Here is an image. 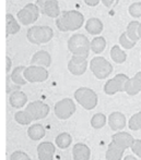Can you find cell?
Masks as SVG:
<instances>
[{
    "label": "cell",
    "instance_id": "cell-8",
    "mask_svg": "<svg viewBox=\"0 0 141 160\" xmlns=\"http://www.w3.org/2000/svg\"><path fill=\"white\" fill-rule=\"evenodd\" d=\"M40 17V9L36 4L29 3L18 12V19L23 25L33 24Z\"/></svg>",
    "mask_w": 141,
    "mask_h": 160
},
{
    "label": "cell",
    "instance_id": "cell-33",
    "mask_svg": "<svg viewBox=\"0 0 141 160\" xmlns=\"http://www.w3.org/2000/svg\"><path fill=\"white\" fill-rule=\"evenodd\" d=\"M129 14L133 18L141 17V2H135L129 7Z\"/></svg>",
    "mask_w": 141,
    "mask_h": 160
},
{
    "label": "cell",
    "instance_id": "cell-1",
    "mask_svg": "<svg viewBox=\"0 0 141 160\" xmlns=\"http://www.w3.org/2000/svg\"><path fill=\"white\" fill-rule=\"evenodd\" d=\"M84 17L78 11H66L57 19L56 25L61 32L77 31L83 25Z\"/></svg>",
    "mask_w": 141,
    "mask_h": 160
},
{
    "label": "cell",
    "instance_id": "cell-39",
    "mask_svg": "<svg viewBox=\"0 0 141 160\" xmlns=\"http://www.w3.org/2000/svg\"><path fill=\"white\" fill-rule=\"evenodd\" d=\"M124 160H137V158H135L133 156H131V155H128V156L125 157Z\"/></svg>",
    "mask_w": 141,
    "mask_h": 160
},
{
    "label": "cell",
    "instance_id": "cell-7",
    "mask_svg": "<svg viewBox=\"0 0 141 160\" xmlns=\"http://www.w3.org/2000/svg\"><path fill=\"white\" fill-rule=\"evenodd\" d=\"M49 76L48 71L44 67L30 65L24 71V78L30 83H42L46 81Z\"/></svg>",
    "mask_w": 141,
    "mask_h": 160
},
{
    "label": "cell",
    "instance_id": "cell-4",
    "mask_svg": "<svg viewBox=\"0 0 141 160\" xmlns=\"http://www.w3.org/2000/svg\"><path fill=\"white\" fill-rule=\"evenodd\" d=\"M76 100L86 110H92L96 107L99 98L94 91L88 87H80L74 92Z\"/></svg>",
    "mask_w": 141,
    "mask_h": 160
},
{
    "label": "cell",
    "instance_id": "cell-17",
    "mask_svg": "<svg viewBox=\"0 0 141 160\" xmlns=\"http://www.w3.org/2000/svg\"><path fill=\"white\" fill-rule=\"evenodd\" d=\"M51 63H52L51 55L45 50H40L37 52H35L31 60V64L37 65V67L47 68L51 65Z\"/></svg>",
    "mask_w": 141,
    "mask_h": 160
},
{
    "label": "cell",
    "instance_id": "cell-26",
    "mask_svg": "<svg viewBox=\"0 0 141 160\" xmlns=\"http://www.w3.org/2000/svg\"><path fill=\"white\" fill-rule=\"evenodd\" d=\"M55 143L59 148L65 149V148H68L70 145H71L72 137L69 133H60V134L56 137Z\"/></svg>",
    "mask_w": 141,
    "mask_h": 160
},
{
    "label": "cell",
    "instance_id": "cell-27",
    "mask_svg": "<svg viewBox=\"0 0 141 160\" xmlns=\"http://www.w3.org/2000/svg\"><path fill=\"white\" fill-rule=\"evenodd\" d=\"M90 47H91V50H92L94 53H101L106 47L105 38L102 37V36H99V37L93 38L92 42H91Z\"/></svg>",
    "mask_w": 141,
    "mask_h": 160
},
{
    "label": "cell",
    "instance_id": "cell-41",
    "mask_svg": "<svg viewBox=\"0 0 141 160\" xmlns=\"http://www.w3.org/2000/svg\"><path fill=\"white\" fill-rule=\"evenodd\" d=\"M30 160H31V159H30Z\"/></svg>",
    "mask_w": 141,
    "mask_h": 160
},
{
    "label": "cell",
    "instance_id": "cell-5",
    "mask_svg": "<svg viewBox=\"0 0 141 160\" xmlns=\"http://www.w3.org/2000/svg\"><path fill=\"white\" fill-rule=\"evenodd\" d=\"M90 69L92 73L99 80H104L113 72V67L105 58L103 57H95L91 60Z\"/></svg>",
    "mask_w": 141,
    "mask_h": 160
},
{
    "label": "cell",
    "instance_id": "cell-9",
    "mask_svg": "<svg viewBox=\"0 0 141 160\" xmlns=\"http://www.w3.org/2000/svg\"><path fill=\"white\" fill-rule=\"evenodd\" d=\"M129 78L125 74H117L113 78L108 80L104 85V92L107 95H114L118 92H125V86Z\"/></svg>",
    "mask_w": 141,
    "mask_h": 160
},
{
    "label": "cell",
    "instance_id": "cell-24",
    "mask_svg": "<svg viewBox=\"0 0 141 160\" xmlns=\"http://www.w3.org/2000/svg\"><path fill=\"white\" fill-rule=\"evenodd\" d=\"M6 28L7 35H13V34H17L20 31V24L18 23L14 17L10 13L6 15Z\"/></svg>",
    "mask_w": 141,
    "mask_h": 160
},
{
    "label": "cell",
    "instance_id": "cell-40",
    "mask_svg": "<svg viewBox=\"0 0 141 160\" xmlns=\"http://www.w3.org/2000/svg\"><path fill=\"white\" fill-rule=\"evenodd\" d=\"M138 35H139V38H141V23L139 24V28H138Z\"/></svg>",
    "mask_w": 141,
    "mask_h": 160
},
{
    "label": "cell",
    "instance_id": "cell-35",
    "mask_svg": "<svg viewBox=\"0 0 141 160\" xmlns=\"http://www.w3.org/2000/svg\"><path fill=\"white\" fill-rule=\"evenodd\" d=\"M131 150L133 152V154H136L141 158V139H135L133 146H131Z\"/></svg>",
    "mask_w": 141,
    "mask_h": 160
},
{
    "label": "cell",
    "instance_id": "cell-15",
    "mask_svg": "<svg viewBox=\"0 0 141 160\" xmlns=\"http://www.w3.org/2000/svg\"><path fill=\"white\" fill-rule=\"evenodd\" d=\"M125 92L128 95L135 96L141 92V71L138 72L133 78H129L125 86Z\"/></svg>",
    "mask_w": 141,
    "mask_h": 160
},
{
    "label": "cell",
    "instance_id": "cell-13",
    "mask_svg": "<svg viewBox=\"0 0 141 160\" xmlns=\"http://www.w3.org/2000/svg\"><path fill=\"white\" fill-rule=\"evenodd\" d=\"M55 155V145L51 142H44L37 146V156L40 160H53Z\"/></svg>",
    "mask_w": 141,
    "mask_h": 160
},
{
    "label": "cell",
    "instance_id": "cell-36",
    "mask_svg": "<svg viewBox=\"0 0 141 160\" xmlns=\"http://www.w3.org/2000/svg\"><path fill=\"white\" fill-rule=\"evenodd\" d=\"M118 1L119 0H102V2H103V4L106 8H113L118 3Z\"/></svg>",
    "mask_w": 141,
    "mask_h": 160
},
{
    "label": "cell",
    "instance_id": "cell-34",
    "mask_svg": "<svg viewBox=\"0 0 141 160\" xmlns=\"http://www.w3.org/2000/svg\"><path fill=\"white\" fill-rule=\"evenodd\" d=\"M10 160H30V157L28 154H25V152L18 150V152H14L12 155H11Z\"/></svg>",
    "mask_w": 141,
    "mask_h": 160
},
{
    "label": "cell",
    "instance_id": "cell-12",
    "mask_svg": "<svg viewBox=\"0 0 141 160\" xmlns=\"http://www.w3.org/2000/svg\"><path fill=\"white\" fill-rule=\"evenodd\" d=\"M88 69V60L81 56H72L68 63V70L73 75H82Z\"/></svg>",
    "mask_w": 141,
    "mask_h": 160
},
{
    "label": "cell",
    "instance_id": "cell-21",
    "mask_svg": "<svg viewBox=\"0 0 141 160\" xmlns=\"http://www.w3.org/2000/svg\"><path fill=\"white\" fill-rule=\"evenodd\" d=\"M85 30L91 35H99L103 31V23L96 18H91L86 21Z\"/></svg>",
    "mask_w": 141,
    "mask_h": 160
},
{
    "label": "cell",
    "instance_id": "cell-29",
    "mask_svg": "<svg viewBox=\"0 0 141 160\" xmlns=\"http://www.w3.org/2000/svg\"><path fill=\"white\" fill-rule=\"evenodd\" d=\"M14 119L19 124L21 125H28L32 121H34L33 117L31 116V113L28 110H23V111H18L14 114Z\"/></svg>",
    "mask_w": 141,
    "mask_h": 160
},
{
    "label": "cell",
    "instance_id": "cell-23",
    "mask_svg": "<svg viewBox=\"0 0 141 160\" xmlns=\"http://www.w3.org/2000/svg\"><path fill=\"white\" fill-rule=\"evenodd\" d=\"M28 135L33 141H40L45 136V128L42 124H32L28 130Z\"/></svg>",
    "mask_w": 141,
    "mask_h": 160
},
{
    "label": "cell",
    "instance_id": "cell-3",
    "mask_svg": "<svg viewBox=\"0 0 141 160\" xmlns=\"http://www.w3.org/2000/svg\"><path fill=\"white\" fill-rule=\"evenodd\" d=\"M28 39L35 45L46 44L53 38L54 32L49 26H33L28 31Z\"/></svg>",
    "mask_w": 141,
    "mask_h": 160
},
{
    "label": "cell",
    "instance_id": "cell-30",
    "mask_svg": "<svg viewBox=\"0 0 141 160\" xmlns=\"http://www.w3.org/2000/svg\"><path fill=\"white\" fill-rule=\"evenodd\" d=\"M106 124V116L103 113H95L91 119V125L94 128H102Z\"/></svg>",
    "mask_w": 141,
    "mask_h": 160
},
{
    "label": "cell",
    "instance_id": "cell-28",
    "mask_svg": "<svg viewBox=\"0 0 141 160\" xmlns=\"http://www.w3.org/2000/svg\"><path fill=\"white\" fill-rule=\"evenodd\" d=\"M139 22L137 21H133L128 24L127 26V31H126V34L128 36V38L133 42H137L138 40L140 39L139 38V35H138V28H139Z\"/></svg>",
    "mask_w": 141,
    "mask_h": 160
},
{
    "label": "cell",
    "instance_id": "cell-38",
    "mask_svg": "<svg viewBox=\"0 0 141 160\" xmlns=\"http://www.w3.org/2000/svg\"><path fill=\"white\" fill-rule=\"evenodd\" d=\"M6 61H7V68H6V71H7V73H8V72L10 71L11 65H12V61H11L10 58H9V57H7V58H6Z\"/></svg>",
    "mask_w": 141,
    "mask_h": 160
},
{
    "label": "cell",
    "instance_id": "cell-14",
    "mask_svg": "<svg viewBox=\"0 0 141 160\" xmlns=\"http://www.w3.org/2000/svg\"><path fill=\"white\" fill-rule=\"evenodd\" d=\"M112 142L115 144H117V145L120 146V147H122L124 149H127V148H131L135 139H133V137L131 136L129 133L118 132L112 136Z\"/></svg>",
    "mask_w": 141,
    "mask_h": 160
},
{
    "label": "cell",
    "instance_id": "cell-11",
    "mask_svg": "<svg viewBox=\"0 0 141 160\" xmlns=\"http://www.w3.org/2000/svg\"><path fill=\"white\" fill-rule=\"evenodd\" d=\"M25 110H28L31 113L34 120H41V119H44L45 117L48 116L49 106L43 101H33V102L29 103Z\"/></svg>",
    "mask_w": 141,
    "mask_h": 160
},
{
    "label": "cell",
    "instance_id": "cell-2",
    "mask_svg": "<svg viewBox=\"0 0 141 160\" xmlns=\"http://www.w3.org/2000/svg\"><path fill=\"white\" fill-rule=\"evenodd\" d=\"M90 45L91 42L82 34H76L68 40V49L73 56H81L86 58L91 49Z\"/></svg>",
    "mask_w": 141,
    "mask_h": 160
},
{
    "label": "cell",
    "instance_id": "cell-6",
    "mask_svg": "<svg viewBox=\"0 0 141 160\" xmlns=\"http://www.w3.org/2000/svg\"><path fill=\"white\" fill-rule=\"evenodd\" d=\"M76 112V105L70 98H63L56 102L54 113L59 120H67Z\"/></svg>",
    "mask_w": 141,
    "mask_h": 160
},
{
    "label": "cell",
    "instance_id": "cell-32",
    "mask_svg": "<svg viewBox=\"0 0 141 160\" xmlns=\"http://www.w3.org/2000/svg\"><path fill=\"white\" fill-rule=\"evenodd\" d=\"M119 42H120V45H122V46L124 47L125 49H131L133 47H135V45H136L135 42H133V40L129 39L126 33H122V35H120Z\"/></svg>",
    "mask_w": 141,
    "mask_h": 160
},
{
    "label": "cell",
    "instance_id": "cell-19",
    "mask_svg": "<svg viewBox=\"0 0 141 160\" xmlns=\"http://www.w3.org/2000/svg\"><path fill=\"white\" fill-rule=\"evenodd\" d=\"M9 102L13 108H22L28 102V96L21 91H14L9 97Z\"/></svg>",
    "mask_w": 141,
    "mask_h": 160
},
{
    "label": "cell",
    "instance_id": "cell-25",
    "mask_svg": "<svg viewBox=\"0 0 141 160\" xmlns=\"http://www.w3.org/2000/svg\"><path fill=\"white\" fill-rule=\"evenodd\" d=\"M111 57H112L113 61L116 62V63L120 64L124 63L127 59V55L125 53L124 50L120 49L119 46H114L112 49H111Z\"/></svg>",
    "mask_w": 141,
    "mask_h": 160
},
{
    "label": "cell",
    "instance_id": "cell-16",
    "mask_svg": "<svg viewBox=\"0 0 141 160\" xmlns=\"http://www.w3.org/2000/svg\"><path fill=\"white\" fill-rule=\"evenodd\" d=\"M108 125L113 131L122 130L126 125V117L122 112H113L108 117Z\"/></svg>",
    "mask_w": 141,
    "mask_h": 160
},
{
    "label": "cell",
    "instance_id": "cell-31",
    "mask_svg": "<svg viewBox=\"0 0 141 160\" xmlns=\"http://www.w3.org/2000/svg\"><path fill=\"white\" fill-rule=\"evenodd\" d=\"M128 127L130 130L133 131H139L141 130V111L138 113L133 114V117L129 120V124Z\"/></svg>",
    "mask_w": 141,
    "mask_h": 160
},
{
    "label": "cell",
    "instance_id": "cell-18",
    "mask_svg": "<svg viewBox=\"0 0 141 160\" xmlns=\"http://www.w3.org/2000/svg\"><path fill=\"white\" fill-rule=\"evenodd\" d=\"M72 156H73V160H90L91 150L85 144L78 143L73 146Z\"/></svg>",
    "mask_w": 141,
    "mask_h": 160
},
{
    "label": "cell",
    "instance_id": "cell-22",
    "mask_svg": "<svg viewBox=\"0 0 141 160\" xmlns=\"http://www.w3.org/2000/svg\"><path fill=\"white\" fill-rule=\"evenodd\" d=\"M26 67L24 65H20L17 67L13 72L11 73V80L14 84H17L18 86H22V85H25L28 83V81L24 78V71H25Z\"/></svg>",
    "mask_w": 141,
    "mask_h": 160
},
{
    "label": "cell",
    "instance_id": "cell-37",
    "mask_svg": "<svg viewBox=\"0 0 141 160\" xmlns=\"http://www.w3.org/2000/svg\"><path fill=\"white\" fill-rule=\"evenodd\" d=\"M84 2L90 7H95L96 4H99L100 0H84Z\"/></svg>",
    "mask_w": 141,
    "mask_h": 160
},
{
    "label": "cell",
    "instance_id": "cell-20",
    "mask_svg": "<svg viewBox=\"0 0 141 160\" xmlns=\"http://www.w3.org/2000/svg\"><path fill=\"white\" fill-rule=\"evenodd\" d=\"M124 152V148L112 142L108 145L107 152H106V160H122Z\"/></svg>",
    "mask_w": 141,
    "mask_h": 160
},
{
    "label": "cell",
    "instance_id": "cell-10",
    "mask_svg": "<svg viewBox=\"0 0 141 160\" xmlns=\"http://www.w3.org/2000/svg\"><path fill=\"white\" fill-rule=\"evenodd\" d=\"M36 6L40 9V12L49 18H57L60 14L57 0H36Z\"/></svg>",
    "mask_w": 141,
    "mask_h": 160
}]
</instances>
